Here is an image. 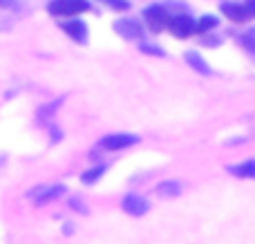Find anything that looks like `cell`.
Listing matches in <instances>:
<instances>
[{"label":"cell","instance_id":"cell-7","mask_svg":"<svg viewBox=\"0 0 255 244\" xmlns=\"http://www.w3.org/2000/svg\"><path fill=\"white\" fill-rule=\"evenodd\" d=\"M61 27L76 43H85V40H88V25H85L83 20H65V22H61Z\"/></svg>","mask_w":255,"mask_h":244},{"label":"cell","instance_id":"cell-1","mask_svg":"<svg viewBox=\"0 0 255 244\" xmlns=\"http://www.w3.org/2000/svg\"><path fill=\"white\" fill-rule=\"evenodd\" d=\"M49 13H56V16H76V13H83L90 9L88 0H52L47 4Z\"/></svg>","mask_w":255,"mask_h":244},{"label":"cell","instance_id":"cell-18","mask_svg":"<svg viewBox=\"0 0 255 244\" xmlns=\"http://www.w3.org/2000/svg\"><path fill=\"white\" fill-rule=\"evenodd\" d=\"M16 0H0V7H4V9H13L16 7Z\"/></svg>","mask_w":255,"mask_h":244},{"label":"cell","instance_id":"cell-6","mask_svg":"<svg viewBox=\"0 0 255 244\" xmlns=\"http://www.w3.org/2000/svg\"><path fill=\"white\" fill-rule=\"evenodd\" d=\"M115 31L119 36H124L128 40H139L143 36V29L136 20H130V18H121V20L115 22Z\"/></svg>","mask_w":255,"mask_h":244},{"label":"cell","instance_id":"cell-14","mask_svg":"<svg viewBox=\"0 0 255 244\" xmlns=\"http://www.w3.org/2000/svg\"><path fill=\"white\" fill-rule=\"evenodd\" d=\"M159 193H161V195H179L181 184L179 182H163L161 186H159Z\"/></svg>","mask_w":255,"mask_h":244},{"label":"cell","instance_id":"cell-4","mask_svg":"<svg viewBox=\"0 0 255 244\" xmlns=\"http://www.w3.org/2000/svg\"><path fill=\"white\" fill-rule=\"evenodd\" d=\"M143 18L148 20V25L152 31H161L163 27L168 25V20H170V18H168V11L161 7V4H150V7H145Z\"/></svg>","mask_w":255,"mask_h":244},{"label":"cell","instance_id":"cell-12","mask_svg":"<svg viewBox=\"0 0 255 244\" xmlns=\"http://www.w3.org/2000/svg\"><path fill=\"white\" fill-rule=\"evenodd\" d=\"M103 173H106V166H94V168H90V170H85L83 175H81V182L83 184H94V182H99V179L103 177Z\"/></svg>","mask_w":255,"mask_h":244},{"label":"cell","instance_id":"cell-11","mask_svg":"<svg viewBox=\"0 0 255 244\" xmlns=\"http://www.w3.org/2000/svg\"><path fill=\"white\" fill-rule=\"evenodd\" d=\"M184 58H186V63H188L195 72H199V74H211V67L202 61V56H199L197 52H186Z\"/></svg>","mask_w":255,"mask_h":244},{"label":"cell","instance_id":"cell-3","mask_svg":"<svg viewBox=\"0 0 255 244\" xmlns=\"http://www.w3.org/2000/svg\"><path fill=\"white\" fill-rule=\"evenodd\" d=\"M136 141H139V137H134V134L115 132V134L103 137L101 141H99V148H103V150H124V148L132 146V143H136Z\"/></svg>","mask_w":255,"mask_h":244},{"label":"cell","instance_id":"cell-17","mask_svg":"<svg viewBox=\"0 0 255 244\" xmlns=\"http://www.w3.org/2000/svg\"><path fill=\"white\" fill-rule=\"evenodd\" d=\"M141 52L143 54H154V56H163V49H159V47H154V45H141Z\"/></svg>","mask_w":255,"mask_h":244},{"label":"cell","instance_id":"cell-16","mask_svg":"<svg viewBox=\"0 0 255 244\" xmlns=\"http://www.w3.org/2000/svg\"><path fill=\"white\" fill-rule=\"evenodd\" d=\"M242 45L249 49V52H255V29H249L247 34H242Z\"/></svg>","mask_w":255,"mask_h":244},{"label":"cell","instance_id":"cell-8","mask_svg":"<svg viewBox=\"0 0 255 244\" xmlns=\"http://www.w3.org/2000/svg\"><path fill=\"white\" fill-rule=\"evenodd\" d=\"M121 206H124V211H126V213L134 215V218H136V215H143V213H148V209H150V206H148V202H145L143 197H139V195H128Z\"/></svg>","mask_w":255,"mask_h":244},{"label":"cell","instance_id":"cell-9","mask_svg":"<svg viewBox=\"0 0 255 244\" xmlns=\"http://www.w3.org/2000/svg\"><path fill=\"white\" fill-rule=\"evenodd\" d=\"M220 9L226 18H231V20H235V22H242L251 16V13L247 11V7H244V4H238V2H222Z\"/></svg>","mask_w":255,"mask_h":244},{"label":"cell","instance_id":"cell-15","mask_svg":"<svg viewBox=\"0 0 255 244\" xmlns=\"http://www.w3.org/2000/svg\"><path fill=\"white\" fill-rule=\"evenodd\" d=\"M99 2L108 4V7L115 9V11H126V9H130V2H128V0H99Z\"/></svg>","mask_w":255,"mask_h":244},{"label":"cell","instance_id":"cell-5","mask_svg":"<svg viewBox=\"0 0 255 244\" xmlns=\"http://www.w3.org/2000/svg\"><path fill=\"white\" fill-rule=\"evenodd\" d=\"M168 29H170L177 38H186V36H190L195 31V20L190 16H186V13H179V16L168 20Z\"/></svg>","mask_w":255,"mask_h":244},{"label":"cell","instance_id":"cell-10","mask_svg":"<svg viewBox=\"0 0 255 244\" xmlns=\"http://www.w3.org/2000/svg\"><path fill=\"white\" fill-rule=\"evenodd\" d=\"M229 173L235 175V177L253 179L255 177V159H249V161H244V164H240V166H231Z\"/></svg>","mask_w":255,"mask_h":244},{"label":"cell","instance_id":"cell-19","mask_svg":"<svg viewBox=\"0 0 255 244\" xmlns=\"http://www.w3.org/2000/svg\"><path fill=\"white\" fill-rule=\"evenodd\" d=\"M244 7H247V11L251 13V16H255V0H247V4H244Z\"/></svg>","mask_w":255,"mask_h":244},{"label":"cell","instance_id":"cell-2","mask_svg":"<svg viewBox=\"0 0 255 244\" xmlns=\"http://www.w3.org/2000/svg\"><path fill=\"white\" fill-rule=\"evenodd\" d=\"M63 193H65V186L63 184H54V186H36L34 191L27 193V197H29L34 204H47V202L56 200V197H61Z\"/></svg>","mask_w":255,"mask_h":244},{"label":"cell","instance_id":"cell-13","mask_svg":"<svg viewBox=\"0 0 255 244\" xmlns=\"http://www.w3.org/2000/svg\"><path fill=\"white\" fill-rule=\"evenodd\" d=\"M215 27H217V18L215 16H202L197 22H195V31H202V34L215 29Z\"/></svg>","mask_w":255,"mask_h":244}]
</instances>
